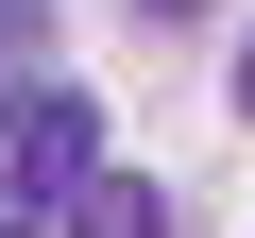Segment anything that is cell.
<instances>
[{"instance_id": "cell-1", "label": "cell", "mask_w": 255, "mask_h": 238, "mask_svg": "<svg viewBox=\"0 0 255 238\" xmlns=\"http://www.w3.org/2000/svg\"><path fill=\"white\" fill-rule=\"evenodd\" d=\"M85 170H102V102L85 85H17V102H0V204H17V221L68 204Z\"/></svg>"}, {"instance_id": "cell-2", "label": "cell", "mask_w": 255, "mask_h": 238, "mask_svg": "<svg viewBox=\"0 0 255 238\" xmlns=\"http://www.w3.org/2000/svg\"><path fill=\"white\" fill-rule=\"evenodd\" d=\"M68 204H85V238H170V187H136V170H85Z\"/></svg>"}, {"instance_id": "cell-3", "label": "cell", "mask_w": 255, "mask_h": 238, "mask_svg": "<svg viewBox=\"0 0 255 238\" xmlns=\"http://www.w3.org/2000/svg\"><path fill=\"white\" fill-rule=\"evenodd\" d=\"M51 85V0H0V102Z\"/></svg>"}, {"instance_id": "cell-4", "label": "cell", "mask_w": 255, "mask_h": 238, "mask_svg": "<svg viewBox=\"0 0 255 238\" xmlns=\"http://www.w3.org/2000/svg\"><path fill=\"white\" fill-rule=\"evenodd\" d=\"M238 119H255V34H238Z\"/></svg>"}, {"instance_id": "cell-5", "label": "cell", "mask_w": 255, "mask_h": 238, "mask_svg": "<svg viewBox=\"0 0 255 238\" xmlns=\"http://www.w3.org/2000/svg\"><path fill=\"white\" fill-rule=\"evenodd\" d=\"M136 17H204V0H136Z\"/></svg>"}]
</instances>
